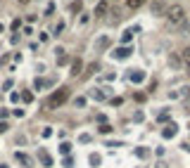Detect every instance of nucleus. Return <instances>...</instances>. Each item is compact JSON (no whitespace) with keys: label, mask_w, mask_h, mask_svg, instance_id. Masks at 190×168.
<instances>
[{"label":"nucleus","mask_w":190,"mask_h":168,"mask_svg":"<svg viewBox=\"0 0 190 168\" xmlns=\"http://www.w3.org/2000/svg\"><path fill=\"white\" fill-rule=\"evenodd\" d=\"M67 99H69V88H60V90H55L52 95L48 97V102H45V109H57V107H62Z\"/></svg>","instance_id":"obj_1"},{"label":"nucleus","mask_w":190,"mask_h":168,"mask_svg":"<svg viewBox=\"0 0 190 168\" xmlns=\"http://www.w3.org/2000/svg\"><path fill=\"white\" fill-rule=\"evenodd\" d=\"M166 19H169L171 26H181L185 22V7L183 5H171L166 10Z\"/></svg>","instance_id":"obj_2"},{"label":"nucleus","mask_w":190,"mask_h":168,"mask_svg":"<svg viewBox=\"0 0 190 168\" xmlns=\"http://www.w3.org/2000/svg\"><path fill=\"white\" fill-rule=\"evenodd\" d=\"M150 10H152V14H166L169 5H166V3H164V0H152Z\"/></svg>","instance_id":"obj_3"},{"label":"nucleus","mask_w":190,"mask_h":168,"mask_svg":"<svg viewBox=\"0 0 190 168\" xmlns=\"http://www.w3.org/2000/svg\"><path fill=\"white\" fill-rule=\"evenodd\" d=\"M107 95H109V90H105V88H93L90 90L93 99H107Z\"/></svg>","instance_id":"obj_4"},{"label":"nucleus","mask_w":190,"mask_h":168,"mask_svg":"<svg viewBox=\"0 0 190 168\" xmlns=\"http://www.w3.org/2000/svg\"><path fill=\"white\" fill-rule=\"evenodd\" d=\"M131 52H133V50H131V48H126V45H124V48H117V50H114V57H117V59H126V57H128V54Z\"/></svg>","instance_id":"obj_5"},{"label":"nucleus","mask_w":190,"mask_h":168,"mask_svg":"<svg viewBox=\"0 0 190 168\" xmlns=\"http://www.w3.org/2000/svg\"><path fill=\"white\" fill-rule=\"evenodd\" d=\"M107 10H109L107 0H102V3H98V7H95V12H93V14H95V17H105V14H107Z\"/></svg>","instance_id":"obj_6"},{"label":"nucleus","mask_w":190,"mask_h":168,"mask_svg":"<svg viewBox=\"0 0 190 168\" xmlns=\"http://www.w3.org/2000/svg\"><path fill=\"white\" fill-rule=\"evenodd\" d=\"M38 159H41V163H43V166H52V156H50L48 152H45V149H41V152H38Z\"/></svg>","instance_id":"obj_7"},{"label":"nucleus","mask_w":190,"mask_h":168,"mask_svg":"<svg viewBox=\"0 0 190 168\" xmlns=\"http://www.w3.org/2000/svg\"><path fill=\"white\" fill-rule=\"evenodd\" d=\"M109 43H112V40H109L107 36H102V38H98V43H95V50H98V52H102V50L109 48Z\"/></svg>","instance_id":"obj_8"},{"label":"nucleus","mask_w":190,"mask_h":168,"mask_svg":"<svg viewBox=\"0 0 190 168\" xmlns=\"http://www.w3.org/2000/svg\"><path fill=\"white\" fill-rule=\"evenodd\" d=\"M81 69H83V62L81 59H74V62H71V76H79Z\"/></svg>","instance_id":"obj_9"},{"label":"nucleus","mask_w":190,"mask_h":168,"mask_svg":"<svg viewBox=\"0 0 190 168\" xmlns=\"http://www.w3.org/2000/svg\"><path fill=\"white\" fill-rule=\"evenodd\" d=\"M14 159H17L19 163H24V166H31V156H26V154H22V152H17Z\"/></svg>","instance_id":"obj_10"},{"label":"nucleus","mask_w":190,"mask_h":168,"mask_svg":"<svg viewBox=\"0 0 190 168\" xmlns=\"http://www.w3.org/2000/svg\"><path fill=\"white\" fill-rule=\"evenodd\" d=\"M181 62H183V64H188V69H190V48H183V50H181Z\"/></svg>","instance_id":"obj_11"},{"label":"nucleus","mask_w":190,"mask_h":168,"mask_svg":"<svg viewBox=\"0 0 190 168\" xmlns=\"http://www.w3.org/2000/svg\"><path fill=\"white\" fill-rule=\"evenodd\" d=\"M162 135H164V137H174V135H176V125H174V123L166 125V128L162 130Z\"/></svg>","instance_id":"obj_12"},{"label":"nucleus","mask_w":190,"mask_h":168,"mask_svg":"<svg viewBox=\"0 0 190 168\" xmlns=\"http://www.w3.org/2000/svg\"><path fill=\"white\" fill-rule=\"evenodd\" d=\"M145 0H126V5H128V10H138V7L143 5Z\"/></svg>","instance_id":"obj_13"},{"label":"nucleus","mask_w":190,"mask_h":168,"mask_svg":"<svg viewBox=\"0 0 190 168\" xmlns=\"http://www.w3.org/2000/svg\"><path fill=\"white\" fill-rule=\"evenodd\" d=\"M81 0H76V3H71V7H69V12H71V14H76V12H81Z\"/></svg>","instance_id":"obj_14"},{"label":"nucleus","mask_w":190,"mask_h":168,"mask_svg":"<svg viewBox=\"0 0 190 168\" xmlns=\"http://www.w3.org/2000/svg\"><path fill=\"white\" fill-rule=\"evenodd\" d=\"M143 78H145V74H143V71H136V74H131V81H133V83H140Z\"/></svg>","instance_id":"obj_15"},{"label":"nucleus","mask_w":190,"mask_h":168,"mask_svg":"<svg viewBox=\"0 0 190 168\" xmlns=\"http://www.w3.org/2000/svg\"><path fill=\"white\" fill-rule=\"evenodd\" d=\"M98 130H100V133H102V135H107V133H112L114 128H112V125H109V123H102V125H100Z\"/></svg>","instance_id":"obj_16"},{"label":"nucleus","mask_w":190,"mask_h":168,"mask_svg":"<svg viewBox=\"0 0 190 168\" xmlns=\"http://www.w3.org/2000/svg\"><path fill=\"white\" fill-rule=\"evenodd\" d=\"M169 62H171L174 66H181V54H171V57H169Z\"/></svg>","instance_id":"obj_17"},{"label":"nucleus","mask_w":190,"mask_h":168,"mask_svg":"<svg viewBox=\"0 0 190 168\" xmlns=\"http://www.w3.org/2000/svg\"><path fill=\"white\" fill-rule=\"evenodd\" d=\"M52 81H43V78H36V88L41 90V88H45V85H50Z\"/></svg>","instance_id":"obj_18"},{"label":"nucleus","mask_w":190,"mask_h":168,"mask_svg":"<svg viewBox=\"0 0 190 168\" xmlns=\"http://www.w3.org/2000/svg\"><path fill=\"white\" fill-rule=\"evenodd\" d=\"M69 149H71L69 142H62V145H60V152H62V154H69Z\"/></svg>","instance_id":"obj_19"},{"label":"nucleus","mask_w":190,"mask_h":168,"mask_svg":"<svg viewBox=\"0 0 190 168\" xmlns=\"http://www.w3.org/2000/svg\"><path fill=\"white\" fill-rule=\"evenodd\" d=\"M22 99H24V102H33V95H31V92H22Z\"/></svg>","instance_id":"obj_20"},{"label":"nucleus","mask_w":190,"mask_h":168,"mask_svg":"<svg viewBox=\"0 0 190 168\" xmlns=\"http://www.w3.org/2000/svg\"><path fill=\"white\" fill-rule=\"evenodd\" d=\"M131 38H133V31H126V33H124V38H121V40H124V43H131Z\"/></svg>","instance_id":"obj_21"},{"label":"nucleus","mask_w":190,"mask_h":168,"mask_svg":"<svg viewBox=\"0 0 190 168\" xmlns=\"http://www.w3.org/2000/svg\"><path fill=\"white\" fill-rule=\"evenodd\" d=\"M90 163H93V166H98V163H100V156H98V154H90Z\"/></svg>","instance_id":"obj_22"},{"label":"nucleus","mask_w":190,"mask_h":168,"mask_svg":"<svg viewBox=\"0 0 190 168\" xmlns=\"http://www.w3.org/2000/svg\"><path fill=\"white\" fill-rule=\"evenodd\" d=\"M55 12V3H48V7H45V14H52Z\"/></svg>","instance_id":"obj_23"},{"label":"nucleus","mask_w":190,"mask_h":168,"mask_svg":"<svg viewBox=\"0 0 190 168\" xmlns=\"http://www.w3.org/2000/svg\"><path fill=\"white\" fill-rule=\"evenodd\" d=\"M10 88H12V78H7V81H5V83H3V90H5V92H7V90H10Z\"/></svg>","instance_id":"obj_24"},{"label":"nucleus","mask_w":190,"mask_h":168,"mask_svg":"<svg viewBox=\"0 0 190 168\" xmlns=\"http://www.w3.org/2000/svg\"><path fill=\"white\" fill-rule=\"evenodd\" d=\"M41 135H43V137H50V135H52V128H43V133H41Z\"/></svg>","instance_id":"obj_25"},{"label":"nucleus","mask_w":190,"mask_h":168,"mask_svg":"<svg viewBox=\"0 0 190 168\" xmlns=\"http://www.w3.org/2000/svg\"><path fill=\"white\" fill-rule=\"evenodd\" d=\"M7 128H10V125H7V123H5V121H0V133H5V130H7Z\"/></svg>","instance_id":"obj_26"},{"label":"nucleus","mask_w":190,"mask_h":168,"mask_svg":"<svg viewBox=\"0 0 190 168\" xmlns=\"http://www.w3.org/2000/svg\"><path fill=\"white\" fill-rule=\"evenodd\" d=\"M7 114H10L7 109H0V119H7Z\"/></svg>","instance_id":"obj_27"},{"label":"nucleus","mask_w":190,"mask_h":168,"mask_svg":"<svg viewBox=\"0 0 190 168\" xmlns=\"http://www.w3.org/2000/svg\"><path fill=\"white\" fill-rule=\"evenodd\" d=\"M17 3H22V5H26V3H31V0H17Z\"/></svg>","instance_id":"obj_28"},{"label":"nucleus","mask_w":190,"mask_h":168,"mask_svg":"<svg viewBox=\"0 0 190 168\" xmlns=\"http://www.w3.org/2000/svg\"><path fill=\"white\" fill-rule=\"evenodd\" d=\"M0 168H10V166H5V163H3V166H0Z\"/></svg>","instance_id":"obj_29"},{"label":"nucleus","mask_w":190,"mask_h":168,"mask_svg":"<svg viewBox=\"0 0 190 168\" xmlns=\"http://www.w3.org/2000/svg\"><path fill=\"white\" fill-rule=\"evenodd\" d=\"M0 31H3V24H0Z\"/></svg>","instance_id":"obj_30"},{"label":"nucleus","mask_w":190,"mask_h":168,"mask_svg":"<svg viewBox=\"0 0 190 168\" xmlns=\"http://www.w3.org/2000/svg\"><path fill=\"white\" fill-rule=\"evenodd\" d=\"M188 76H190V69H188Z\"/></svg>","instance_id":"obj_31"},{"label":"nucleus","mask_w":190,"mask_h":168,"mask_svg":"<svg viewBox=\"0 0 190 168\" xmlns=\"http://www.w3.org/2000/svg\"><path fill=\"white\" fill-rule=\"evenodd\" d=\"M188 33H190V28H188Z\"/></svg>","instance_id":"obj_32"}]
</instances>
